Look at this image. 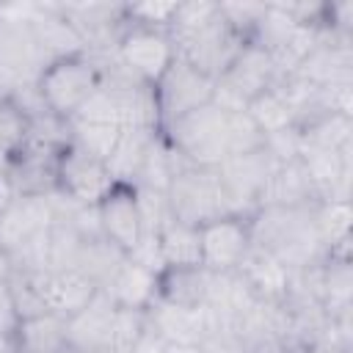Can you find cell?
<instances>
[{
	"label": "cell",
	"mask_w": 353,
	"mask_h": 353,
	"mask_svg": "<svg viewBox=\"0 0 353 353\" xmlns=\"http://www.w3.org/2000/svg\"><path fill=\"white\" fill-rule=\"evenodd\" d=\"M113 176L108 171V165L97 157H91L88 152H83L80 146L69 143L61 154H58V190L85 207H97L110 190H113Z\"/></svg>",
	"instance_id": "obj_6"
},
{
	"label": "cell",
	"mask_w": 353,
	"mask_h": 353,
	"mask_svg": "<svg viewBox=\"0 0 353 353\" xmlns=\"http://www.w3.org/2000/svg\"><path fill=\"white\" fill-rule=\"evenodd\" d=\"M295 353H336V350H325V347H303V350H295Z\"/></svg>",
	"instance_id": "obj_29"
},
{
	"label": "cell",
	"mask_w": 353,
	"mask_h": 353,
	"mask_svg": "<svg viewBox=\"0 0 353 353\" xmlns=\"http://www.w3.org/2000/svg\"><path fill=\"white\" fill-rule=\"evenodd\" d=\"M171 218L188 226H204L210 221L226 218V199L215 168H201L188 163L174 149V176L165 188Z\"/></svg>",
	"instance_id": "obj_1"
},
{
	"label": "cell",
	"mask_w": 353,
	"mask_h": 353,
	"mask_svg": "<svg viewBox=\"0 0 353 353\" xmlns=\"http://www.w3.org/2000/svg\"><path fill=\"white\" fill-rule=\"evenodd\" d=\"M36 85L50 113L72 119L83 108V102L102 85V69L94 55L80 52L47 63Z\"/></svg>",
	"instance_id": "obj_3"
},
{
	"label": "cell",
	"mask_w": 353,
	"mask_h": 353,
	"mask_svg": "<svg viewBox=\"0 0 353 353\" xmlns=\"http://www.w3.org/2000/svg\"><path fill=\"white\" fill-rule=\"evenodd\" d=\"M17 353H58L66 345V317L61 314H39L19 323L14 331Z\"/></svg>",
	"instance_id": "obj_18"
},
{
	"label": "cell",
	"mask_w": 353,
	"mask_h": 353,
	"mask_svg": "<svg viewBox=\"0 0 353 353\" xmlns=\"http://www.w3.org/2000/svg\"><path fill=\"white\" fill-rule=\"evenodd\" d=\"M25 276L30 279L41 306L61 317H72L74 312H80L99 290L80 270H41V273H25Z\"/></svg>",
	"instance_id": "obj_9"
},
{
	"label": "cell",
	"mask_w": 353,
	"mask_h": 353,
	"mask_svg": "<svg viewBox=\"0 0 353 353\" xmlns=\"http://www.w3.org/2000/svg\"><path fill=\"white\" fill-rule=\"evenodd\" d=\"M28 135V116L8 99L0 97V160H8L19 152Z\"/></svg>",
	"instance_id": "obj_22"
},
{
	"label": "cell",
	"mask_w": 353,
	"mask_h": 353,
	"mask_svg": "<svg viewBox=\"0 0 353 353\" xmlns=\"http://www.w3.org/2000/svg\"><path fill=\"white\" fill-rule=\"evenodd\" d=\"M245 113L251 116V121L259 127L262 135H270V132H279V130L295 124V116H292L290 105L284 102V97L279 94L276 85H270L268 91L256 94V97L248 102Z\"/></svg>",
	"instance_id": "obj_20"
},
{
	"label": "cell",
	"mask_w": 353,
	"mask_h": 353,
	"mask_svg": "<svg viewBox=\"0 0 353 353\" xmlns=\"http://www.w3.org/2000/svg\"><path fill=\"white\" fill-rule=\"evenodd\" d=\"M116 55L138 80L154 85L163 77V72L174 63L176 50L165 30L127 25L124 36L116 44Z\"/></svg>",
	"instance_id": "obj_5"
},
{
	"label": "cell",
	"mask_w": 353,
	"mask_h": 353,
	"mask_svg": "<svg viewBox=\"0 0 353 353\" xmlns=\"http://www.w3.org/2000/svg\"><path fill=\"white\" fill-rule=\"evenodd\" d=\"M160 254L165 268H201V240L199 226H188L179 221H171L160 234Z\"/></svg>",
	"instance_id": "obj_19"
},
{
	"label": "cell",
	"mask_w": 353,
	"mask_h": 353,
	"mask_svg": "<svg viewBox=\"0 0 353 353\" xmlns=\"http://www.w3.org/2000/svg\"><path fill=\"white\" fill-rule=\"evenodd\" d=\"M36 44L41 47V52L47 55V61H58V58H69V55H80L85 52V44L80 39V33L72 28V22L63 17L61 6H36L33 17L28 19Z\"/></svg>",
	"instance_id": "obj_12"
},
{
	"label": "cell",
	"mask_w": 353,
	"mask_h": 353,
	"mask_svg": "<svg viewBox=\"0 0 353 353\" xmlns=\"http://www.w3.org/2000/svg\"><path fill=\"white\" fill-rule=\"evenodd\" d=\"M314 201H317L314 188H312L301 160H295V163H279L270 171L268 182L262 185L256 210H262V207H303V204H314Z\"/></svg>",
	"instance_id": "obj_15"
},
{
	"label": "cell",
	"mask_w": 353,
	"mask_h": 353,
	"mask_svg": "<svg viewBox=\"0 0 353 353\" xmlns=\"http://www.w3.org/2000/svg\"><path fill=\"white\" fill-rule=\"evenodd\" d=\"M14 199H17V190H14V185H11L8 165H6V160H0V212H3Z\"/></svg>",
	"instance_id": "obj_25"
},
{
	"label": "cell",
	"mask_w": 353,
	"mask_h": 353,
	"mask_svg": "<svg viewBox=\"0 0 353 353\" xmlns=\"http://www.w3.org/2000/svg\"><path fill=\"white\" fill-rule=\"evenodd\" d=\"M237 273L259 301H284L290 287V270L270 254L251 245L237 265Z\"/></svg>",
	"instance_id": "obj_17"
},
{
	"label": "cell",
	"mask_w": 353,
	"mask_h": 353,
	"mask_svg": "<svg viewBox=\"0 0 353 353\" xmlns=\"http://www.w3.org/2000/svg\"><path fill=\"white\" fill-rule=\"evenodd\" d=\"M165 353H204L201 345H185V342H168Z\"/></svg>",
	"instance_id": "obj_27"
},
{
	"label": "cell",
	"mask_w": 353,
	"mask_h": 353,
	"mask_svg": "<svg viewBox=\"0 0 353 353\" xmlns=\"http://www.w3.org/2000/svg\"><path fill=\"white\" fill-rule=\"evenodd\" d=\"M165 141L188 163L201 168H218L229 157V113L207 102L188 116L171 121L165 127Z\"/></svg>",
	"instance_id": "obj_2"
},
{
	"label": "cell",
	"mask_w": 353,
	"mask_h": 353,
	"mask_svg": "<svg viewBox=\"0 0 353 353\" xmlns=\"http://www.w3.org/2000/svg\"><path fill=\"white\" fill-rule=\"evenodd\" d=\"M199 240H201V268L215 273L237 270L245 251L251 248L248 221L232 218V215L210 221L199 226Z\"/></svg>",
	"instance_id": "obj_7"
},
{
	"label": "cell",
	"mask_w": 353,
	"mask_h": 353,
	"mask_svg": "<svg viewBox=\"0 0 353 353\" xmlns=\"http://www.w3.org/2000/svg\"><path fill=\"white\" fill-rule=\"evenodd\" d=\"M215 80L193 69L188 61L174 58V63L163 72V77L154 83V99L160 110V130L171 121L188 116L190 110L207 105L212 99Z\"/></svg>",
	"instance_id": "obj_4"
},
{
	"label": "cell",
	"mask_w": 353,
	"mask_h": 353,
	"mask_svg": "<svg viewBox=\"0 0 353 353\" xmlns=\"http://www.w3.org/2000/svg\"><path fill=\"white\" fill-rule=\"evenodd\" d=\"M19 323L22 320H19L14 295H11V284L0 281V334H14L19 328Z\"/></svg>",
	"instance_id": "obj_23"
},
{
	"label": "cell",
	"mask_w": 353,
	"mask_h": 353,
	"mask_svg": "<svg viewBox=\"0 0 353 353\" xmlns=\"http://www.w3.org/2000/svg\"><path fill=\"white\" fill-rule=\"evenodd\" d=\"M165 347H168V342L154 331V328H143L141 331V336L130 345V350L127 353H165Z\"/></svg>",
	"instance_id": "obj_24"
},
{
	"label": "cell",
	"mask_w": 353,
	"mask_h": 353,
	"mask_svg": "<svg viewBox=\"0 0 353 353\" xmlns=\"http://www.w3.org/2000/svg\"><path fill=\"white\" fill-rule=\"evenodd\" d=\"M157 279H160L157 273H152L143 265L124 256V262L110 273V279L99 290H105L116 306L146 309L157 298Z\"/></svg>",
	"instance_id": "obj_16"
},
{
	"label": "cell",
	"mask_w": 353,
	"mask_h": 353,
	"mask_svg": "<svg viewBox=\"0 0 353 353\" xmlns=\"http://www.w3.org/2000/svg\"><path fill=\"white\" fill-rule=\"evenodd\" d=\"M146 325L154 328L165 342H185V345H204V312L190 306H176L163 298H154L146 306Z\"/></svg>",
	"instance_id": "obj_14"
},
{
	"label": "cell",
	"mask_w": 353,
	"mask_h": 353,
	"mask_svg": "<svg viewBox=\"0 0 353 353\" xmlns=\"http://www.w3.org/2000/svg\"><path fill=\"white\" fill-rule=\"evenodd\" d=\"M116 303L105 290L72 317H66V339L80 353H110L113 350V323H116Z\"/></svg>",
	"instance_id": "obj_8"
},
{
	"label": "cell",
	"mask_w": 353,
	"mask_h": 353,
	"mask_svg": "<svg viewBox=\"0 0 353 353\" xmlns=\"http://www.w3.org/2000/svg\"><path fill=\"white\" fill-rule=\"evenodd\" d=\"M110 353H127V350H110Z\"/></svg>",
	"instance_id": "obj_30"
},
{
	"label": "cell",
	"mask_w": 353,
	"mask_h": 353,
	"mask_svg": "<svg viewBox=\"0 0 353 353\" xmlns=\"http://www.w3.org/2000/svg\"><path fill=\"white\" fill-rule=\"evenodd\" d=\"M102 232L110 243H116L124 254H132L143 240V223L135 201V188L113 185V190L97 204Z\"/></svg>",
	"instance_id": "obj_10"
},
{
	"label": "cell",
	"mask_w": 353,
	"mask_h": 353,
	"mask_svg": "<svg viewBox=\"0 0 353 353\" xmlns=\"http://www.w3.org/2000/svg\"><path fill=\"white\" fill-rule=\"evenodd\" d=\"M11 273H14L11 256H8V251L0 245V281H8V279H11Z\"/></svg>",
	"instance_id": "obj_26"
},
{
	"label": "cell",
	"mask_w": 353,
	"mask_h": 353,
	"mask_svg": "<svg viewBox=\"0 0 353 353\" xmlns=\"http://www.w3.org/2000/svg\"><path fill=\"white\" fill-rule=\"evenodd\" d=\"M0 353H17L14 334H0Z\"/></svg>",
	"instance_id": "obj_28"
},
{
	"label": "cell",
	"mask_w": 353,
	"mask_h": 353,
	"mask_svg": "<svg viewBox=\"0 0 353 353\" xmlns=\"http://www.w3.org/2000/svg\"><path fill=\"white\" fill-rule=\"evenodd\" d=\"M160 138V130H149V127H121L119 132V141L108 157V171L113 176L116 185H127V188H135L138 176H141V168L149 157V152L154 149Z\"/></svg>",
	"instance_id": "obj_13"
},
{
	"label": "cell",
	"mask_w": 353,
	"mask_h": 353,
	"mask_svg": "<svg viewBox=\"0 0 353 353\" xmlns=\"http://www.w3.org/2000/svg\"><path fill=\"white\" fill-rule=\"evenodd\" d=\"M55 221V207L47 196H17L0 212V245L11 254L33 234L50 229Z\"/></svg>",
	"instance_id": "obj_11"
},
{
	"label": "cell",
	"mask_w": 353,
	"mask_h": 353,
	"mask_svg": "<svg viewBox=\"0 0 353 353\" xmlns=\"http://www.w3.org/2000/svg\"><path fill=\"white\" fill-rule=\"evenodd\" d=\"M69 130H72V143L102 163H108L121 132V127L116 124H97V121H80V119H69Z\"/></svg>",
	"instance_id": "obj_21"
}]
</instances>
